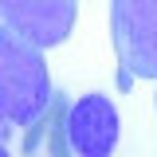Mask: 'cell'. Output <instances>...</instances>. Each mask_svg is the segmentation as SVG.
Returning a JSON list of instances; mask_svg holds the SVG:
<instances>
[{"instance_id":"6da1fadb","label":"cell","mask_w":157,"mask_h":157,"mask_svg":"<svg viewBox=\"0 0 157 157\" xmlns=\"http://www.w3.org/2000/svg\"><path fill=\"white\" fill-rule=\"evenodd\" d=\"M51 75L43 47L28 43L16 32H0V114L8 126H32L51 106Z\"/></svg>"},{"instance_id":"5b68a950","label":"cell","mask_w":157,"mask_h":157,"mask_svg":"<svg viewBox=\"0 0 157 157\" xmlns=\"http://www.w3.org/2000/svg\"><path fill=\"white\" fill-rule=\"evenodd\" d=\"M67 114H71V102L55 90V98H51V106L43 110V114L28 126V134H24V153L28 157H63L71 153V137H67Z\"/></svg>"},{"instance_id":"3957f363","label":"cell","mask_w":157,"mask_h":157,"mask_svg":"<svg viewBox=\"0 0 157 157\" xmlns=\"http://www.w3.org/2000/svg\"><path fill=\"white\" fill-rule=\"evenodd\" d=\"M75 0H0L4 28L36 47H55L75 28Z\"/></svg>"},{"instance_id":"7a4b0ae2","label":"cell","mask_w":157,"mask_h":157,"mask_svg":"<svg viewBox=\"0 0 157 157\" xmlns=\"http://www.w3.org/2000/svg\"><path fill=\"white\" fill-rule=\"evenodd\" d=\"M110 43L122 90L134 78H157V0H110Z\"/></svg>"},{"instance_id":"277c9868","label":"cell","mask_w":157,"mask_h":157,"mask_svg":"<svg viewBox=\"0 0 157 157\" xmlns=\"http://www.w3.org/2000/svg\"><path fill=\"white\" fill-rule=\"evenodd\" d=\"M67 137L71 153L78 157H106L118 145V110L106 94H82L71 102L67 114Z\"/></svg>"}]
</instances>
